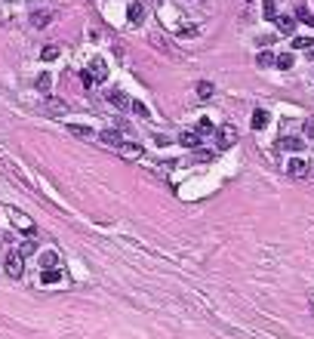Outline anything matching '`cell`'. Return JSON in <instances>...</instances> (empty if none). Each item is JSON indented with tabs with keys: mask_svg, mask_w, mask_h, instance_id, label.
<instances>
[{
	"mask_svg": "<svg viewBox=\"0 0 314 339\" xmlns=\"http://www.w3.org/2000/svg\"><path fill=\"white\" fill-rule=\"evenodd\" d=\"M105 99H108L111 105H114V108H120V111H123V108H129V96H126L123 90H108V93H105Z\"/></svg>",
	"mask_w": 314,
	"mask_h": 339,
	"instance_id": "cell-4",
	"label": "cell"
},
{
	"mask_svg": "<svg viewBox=\"0 0 314 339\" xmlns=\"http://www.w3.org/2000/svg\"><path fill=\"white\" fill-rule=\"evenodd\" d=\"M265 19H277V6H274V0H265Z\"/></svg>",
	"mask_w": 314,
	"mask_h": 339,
	"instance_id": "cell-26",
	"label": "cell"
},
{
	"mask_svg": "<svg viewBox=\"0 0 314 339\" xmlns=\"http://www.w3.org/2000/svg\"><path fill=\"white\" fill-rule=\"evenodd\" d=\"M302 130H305L308 139H314V120H305V127H302Z\"/></svg>",
	"mask_w": 314,
	"mask_h": 339,
	"instance_id": "cell-31",
	"label": "cell"
},
{
	"mask_svg": "<svg viewBox=\"0 0 314 339\" xmlns=\"http://www.w3.org/2000/svg\"><path fill=\"white\" fill-rule=\"evenodd\" d=\"M6 275L12 278V281H18L25 275V262H22V256H6Z\"/></svg>",
	"mask_w": 314,
	"mask_h": 339,
	"instance_id": "cell-3",
	"label": "cell"
},
{
	"mask_svg": "<svg viewBox=\"0 0 314 339\" xmlns=\"http://www.w3.org/2000/svg\"><path fill=\"white\" fill-rule=\"evenodd\" d=\"M213 93H216V86H213L210 80H200V83H197V99H200V102H210Z\"/></svg>",
	"mask_w": 314,
	"mask_h": 339,
	"instance_id": "cell-9",
	"label": "cell"
},
{
	"mask_svg": "<svg viewBox=\"0 0 314 339\" xmlns=\"http://www.w3.org/2000/svg\"><path fill=\"white\" fill-rule=\"evenodd\" d=\"M234 142H237V130H234V127H228V123H225V127L216 130V145H219V148H231Z\"/></svg>",
	"mask_w": 314,
	"mask_h": 339,
	"instance_id": "cell-1",
	"label": "cell"
},
{
	"mask_svg": "<svg viewBox=\"0 0 314 339\" xmlns=\"http://www.w3.org/2000/svg\"><path fill=\"white\" fill-rule=\"evenodd\" d=\"M31 253H34V244H31V241H25L22 247H18V256H22V259H25V256H31Z\"/></svg>",
	"mask_w": 314,
	"mask_h": 339,
	"instance_id": "cell-27",
	"label": "cell"
},
{
	"mask_svg": "<svg viewBox=\"0 0 314 339\" xmlns=\"http://www.w3.org/2000/svg\"><path fill=\"white\" fill-rule=\"evenodd\" d=\"M120 154H123L126 160H139V157H142V145H136V142H123V145H120Z\"/></svg>",
	"mask_w": 314,
	"mask_h": 339,
	"instance_id": "cell-7",
	"label": "cell"
},
{
	"mask_svg": "<svg viewBox=\"0 0 314 339\" xmlns=\"http://www.w3.org/2000/svg\"><path fill=\"white\" fill-rule=\"evenodd\" d=\"M49 22H52L49 12H31V25H34V28H46Z\"/></svg>",
	"mask_w": 314,
	"mask_h": 339,
	"instance_id": "cell-14",
	"label": "cell"
},
{
	"mask_svg": "<svg viewBox=\"0 0 314 339\" xmlns=\"http://www.w3.org/2000/svg\"><path fill=\"white\" fill-rule=\"evenodd\" d=\"M265 127H268V111L256 108L253 111V130H265Z\"/></svg>",
	"mask_w": 314,
	"mask_h": 339,
	"instance_id": "cell-13",
	"label": "cell"
},
{
	"mask_svg": "<svg viewBox=\"0 0 314 339\" xmlns=\"http://www.w3.org/2000/svg\"><path fill=\"white\" fill-rule=\"evenodd\" d=\"M99 139L105 142V145H114V148H120V145H123V142H120V133H117V130H102V133H99Z\"/></svg>",
	"mask_w": 314,
	"mask_h": 339,
	"instance_id": "cell-11",
	"label": "cell"
},
{
	"mask_svg": "<svg viewBox=\"0 0 314 339\" xmlns=\"http://www.w3.org/2000/svg\"><path fill=\"white\" fill-rule=\"evenodd\" d=\"M55 56H59V49H55V46H43V49H40V59H43V62H52Z\"/></svg>",
	"mask_w": 314,
	"mask_h": 339,
	"instance_id": "cell-25",
	"label": "cell"
},
{
	"mask_svg": "<svg viewBox=\"0 0 314 339\" xmlns=\"http://www.w3.org/2000/svg\"><path fill=\"white\" fill-rule=\"evenodd\" d=\"M129 108H133L136 117H145V120H148V108H145V102H129Z\"/></svg>",
	"mask_w": 314,
	"mask_h": 339,
	"instance_id": "cell-24",
	"label": "cell"
},
{
	"mask_svg": "<svg viewBox=\"0 0 314 339\" xmlns=\"http://www.w3.org/2000/svg\"><path fill=\"white\" fill-rule=\"evenodd\" d=\"M274 25H277V31H281V34H293V28H296V19H293V15H277V19H274Z\"/></svg>",
	"mask_w": 314,
	"mask_h": 339,
	"instance_id": "cell-8",
	"label": "cell"
},
{
	"mask_svg": "<svg viewBox=\"0 0 314 339\" xmlns=\"http://www.w3.org/2000/svg\"><path fill=\"white\" fill-rule=\"evenodd\" d=\"M49 83H52V77H49V71H43V74L37 77V90H40V93H46V90H49Z\"/></svg>",
	"mask_w": 314,
	"mask_h": 339,
	"instance_id": "cell-23",
	"label": "cell"
},
{
	"mask_svg": "<svg viewBox=\"0 0 314 339\" xmlns=\"http://www.w3.org/2000/svg\"><path fill=\"white\" fill-rule=\"evenodd\" d=\"M277 148H284V151H302L305 142H302L299 136H284L281 142H277Z\"/></svg>",
	"mask_w": 314,
	"mask_h": 339,
	"instance_id": "cell-6",
	"label": "cell"
},
{
	"mask_svg": "<svg viewBox=\"0 0 314 339\" xmlns=\"http://www.w3.org/2000/svg\"><path fill=\"white\" fill-rule=\"evenodd\" d=\"M293 46H296V49H308V46H311V37H296Z\"/></svg>",
	"mask_w": 314,
	"mask_h": 339,
	"instance_id": "cell-28",
	"label": "cell"
},
{
	"mask_svg": "<svg viewBox=\"0 0 314 339\" xmlns=\"http://www.w3.org/2000/svg\"><path fill=\"white\" fill-rule=\"evenodd\" d=\"M59 265V256L52 253V250H46V253H40V269H55Z\"/></svg>",
	"mask_w": 314,
	"mask_h": 339,
	"instance_id": "cell-16",
	"label": "cell"
},
{
	"mask_svg": "<svg viewBox=\"0 0 314 339\" xmlns=\"http://www.w3.org/2000/svg\"><path fill=\"white\" fill-rule=\"evenodd\" d=\"M68 108H65V102H59V99H46V114H65Z\"/></svg>",
	"mask_w": 314,
	"mask_h": 339,
	"instance_id": "cell-17",
	"label": "cell"
},
{
	"mask_svg": "<svg viewBox=\"0 0 314 339\" xmlns=\"http://www.w3.org/2000/svg\"><path fill=\"white\" fill-rule=\"evenodd\" d=\"M287 173L293 176V179H308V173H311V167H308V160H302V157H296V160H290V164H287Z\"/></svg>",
	"mask_w": 314,
	"mask_h": 339,
	"instance_id": "cell-2",
	"label": "cell"
},
{
	"mask_svg": "<svg viewBox=\"0 0 314 339\" xmlns=\"http://www.w3.org/2000/svg\"><path fill=\"white\" fill-rule=\"evenodd\" d=\"M256 65H259V68H271V65H274V56H271V52H259V56H256Z\"/></svg>",
	"mask_w": 314,
	"mask_h": 339,
	"instance_id": "cell-22",
	"label": "cell"
},
{
	"mask_svg": "<svg viewBox=\"0 0 314 339\" xmlns=\"http://www.w3.org/2000/svg\"><path fill=\"white\" fill-rule=\"evenodd\" d=\"M15 222H18V225H22L25 231H34V225L28 222V216H18V213H15Z\"/></svg>",
	"mask_w": 314,
	"mask_h": 339,
	"instance_id": "cell-29",
	"label": "cell"
},
{
	"mask_svg": "<svg viewBox=\"0 0 314 339\" xmlns=\"http://www.w3.org/2000/svg\"><path fill=\"white\" fill-rule=\"evenodd\" d=\"M296 22H305V25H314V15H311V9L305 6V3H299L296 6V15H293Z\"/></svg>",
	"mask_w": 314,
	"mask_h": 339,
	"instance_id": "cell-12",
	"label": "cell"
},
{
	"mask_svg": "<svg viewBox=\"0 0 314 339\" xmlns=\"http://www.w3.org/2000/svg\"><path fill=\"white\" fill-rule=\"evenodd\" d=\"M126 15H129V22H142V15H145V9H142V3H129V9H126Z\"/></svg>",
	"mask_w": 314,
	"mask_h": 339,
	"instance_id": "cell-20",
	"label": "cell"
},
{
	"mask_svg": "<svg viewBox=\"0 0 314 339\" xmlns=\"http://www.w3.org/2000/svg\"><path fill=\"white\" fill-rule=\"evenodd\" d=\"M80 83H83V86H92L96 80H92V74H89V71H83V74H80Z\"/></svg>",
	"mask_w": 314,
	"mask_h": 339,
	"instance_id": "cell-30",
	"label": "cell"
},
{
	"mask_svg": "<svg viewBox=\"0 0 314 339\" xmlns=\"http://www.w3.org/2000/svg\"><path fill=\"white\" fill-rule=\"evenodd\" d=\"M68 130H71V136H80V139H89V136H96L89 127H83V123H68Z\"/></svg>",
	"mask_w": 314,
	"mask_h": 339,
	"instance_id": "cell-15",
	"label": "cell"
},
{
	"mask_svg": "<svg viewBox=\"0 0 314 339\" xmlns=\"http://www.w3.org/2000/svg\"><path fill=\"white\" fill-rule=\"evenodd\" d=\"M210 157H213L210 151H197V154H194V160H210Z\"/></svg>",
	"mask_w": 314,
	"mask_h": 339,
	"instance_id": "cell-32",
	"label": "cell"
},
{
	"mask_svg": "<svg viewBox=\"0 0 314 339\" xmlns=\"http://www.w3.org/2000/svg\"><path fill=\"white\" fill-rule=\"evenodd\" d=\"M86 71H89V74H92V80H96V83H102V80L108 77V68H105V62H102V59H92Z\"/></svg>",
	"mask_w": 314,
	"mask_h": 339,
	"instance_id": "cell-5",
	"label": "cell"
},
{
	"mask_svg": "<svg viewBox=\"0 0 314 339\" xmlns=\"http://www.w3.org/2000/svg\"><path fill=\"white\" fill-rule=\"evenodd\" d=\"M179 145H185V148H197V145H200V136H197L194 130H185V133L179 136Z\"/></svg>",
	"mask_w": 314,
	"mask_h": 339,
	"instance_id": "cell-10",
	"label": "cell"
},
{
	"mask_svg": "<svg viewBox=\"0 0 314 339\" xmlns=\"http://www.w3.org/2000/svg\"><path fill=\"white\" fill-rule=\"evenodd\" d=\"M40 281H43V284H59V281H62V272H59V269H43Z\"/></svg>",
	"mask_w": 314,
	"mask_h": 339,
	"instance_id": "cell-18",
	"label": "cell"
},
{
	"mask_svg": "<svg viewBox=\"0 0 314 339\" xmlns=\"http://www.w3.org/2000/svg\"><path fill=\"white\" fill-rule=\"evenodd\" d=\"M197 136H210V133H216V127H213V120H207V117H203V120H197V130H194Z\"/></svg>",
	"mask_w": 314,
	"mask_h": 339,
	"instance_id": "cell-19",
	"label": "cell"
},
{
	"mask_svg": "<svg viewBox=\"0 0 314 339\" xmlns=\"http://www.w3.org/2000/svg\"><path fill=\"white\" fill-rule=\"evenodd\" d=\"M274 65L281 68V71H287V68H293V52H284V56H277L274 59Z\"/></svg>",
	"mask_w": 314,
	"mask_h": 339,
	"instance_id": "cell-21",
	"label": "cell"
}]
</instances>
